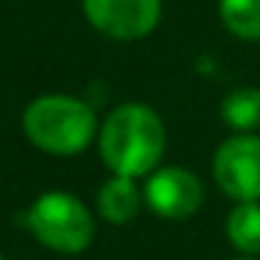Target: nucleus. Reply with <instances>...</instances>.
I'll return each mask as SVG.
<instances>
[{
  "label": "nucleus",
  "instance_id": "nucleus-1",
  "mask_svg": "<svg viewBox=\"0 0 260 260\" xmlns=\"http://www.w3.org/2000/svg\"><path fill=\"white\" fill-rule=\"evenodd\" d=\"M168 146L165 123L146 104H123L112 109L98 132V151L118 176H146L157 171Z\"/></svg>",
  "mask_w": 260,
  "mask_h": 260
},
{
  "label": "nucleus",
  "instance_id": "nucleus-2",
  "mask_svg": "<svg viewBox=\"0 0 260 260\" xmlns=\"http://www.w3.org/2000/svg\"><path fill=\"white\" fill-rule=\"evenodd\" d=\"M23 132L31 146L56 157L84 151L98 135V118L90 104L73 95H40L25 107Z\"/></svg>",
  "mask_w": 260,
  "mask_h": 260
},
{
  "label": "nucleus",
  "instance_id": "nucleus-3",
  "mask_svg": "<svg viewBox=\"0 0 260 260\" xmlns=\"http://www.w3.org/2000/svg\"><path fill=\"white\" fill-rule=\"evenodd\" d=\"M25 224L40 243L64 254L81 252L95 238V221L90 210L64 190L42 193L25 213Z\"/></svg>",
  "mask_w": 260,
  "mask_h": 260
},
{
  "label": "nucleus",
  "instance_id": "nucleus-4",
  "mask_svg": "<svg viewBox=\"0 0 260 260\" xmlns=\"http://www.w3.org/2000/svg\"><path fill=\"white\" fill-rule=\"evenodd\" d=\"M213 176L235 202H260V137L246 132L224 140L213 157Z\"/></svg>",
  "mask_w": 260,
  "mask_h": 260
},
{
  "label": "nucleus",
  "instance_id": "nucleus-5",
  "mask_svg": "<svg viewBox=\"0 0 260 260\" xmlns=\"http://www.w3.org/2000/svg\"><path fill=\"white\" fill-rule=\"evenodd\" d=\"M90 25L112 40H143L162 17V0H81Z\"/></svg>",
  "mask_w": 260,
  "mask_h": 260
},
{
  "label": "nucleus",
  "instance_id": "nucleus-6",
  "mask_svg": "<svg viewBox=\"0 0 260 260\" xmlns=\"http://www.w3.org/2000/svg\"><path fill=\"white\" fill-rule=\"evenodd\" d=\"M143 199L159 218L185 221L202 207L204 185L193 171L182 165H168V168H157L148 174Z\"/></svg>",
  "mask_w": 260,
  "mask_h": 260
},
{
  "label": "nucleus",
  "instance_id": "nucleus-7",
  "mask_svg": "<svg viewBox=\"0 0 260 260\" xmlns=\"http://www.w3.org/2000/svg\"><path fill=\"white\" fill-rule=\"evenodd\" d=\"M143 207V193L137 190L132 176L115 174L98 190V213L109 224H129Z\"/></svg>",
  "mask_w": 260,
  "mask_h": 260
},
{
  "label": "nucleus",
  "instance_id": "nucleus-8",
  "mask_svg": "<svg viewBox=\"0 0 260 260\" xmlns=\"http://www.w3.org/2000/svg\"><path fill=\"white\" fill-rule=\"evenodd\" d=\"M226 238L243 254L260 252V202H238L226 218Z\"/></svg>",
  "mask_w": 260,
  "mask_h": 260
},
{
  "label": "nucleus",
  "instance_id": "nucleus-9",
  "mask_svg": "<svg viewBox=\"0 0 260 260\" xmlns=\"http://www.w3.org/2000/svg\"><path fill=\"white\" fill-rule=\"evenodd\" d=\"M221 118L238 135L254 132L260 126V90L257 87H238L221 101Z\"/></svg>",
  "mask_w": 260,
  "mask_h": 260
},
{
  "label": "nucleus",
  "instance_id": "nucleus-10",
  "mask_svg": "<svg viewBox=\"0 0 260 260\" xmlns=\"http://www.w3.org/2000/svg\"><path fill=\"white\" fill-rule=\"evenodd\" d=\"M224 28L238 40H260V0H218Z\"/></svg>",
  "mask_w": 260,
  "mask_h": 260
},
{
  "label": "nucleus",
  "instance_id": "nucleus-11",
  "mask_svg": "<svg viewBox=\"0 0 260 260\" xmlns=\"http://www.w3.org/2000/svg\"><path fill=\"white\" fill-rule=\"evenodd\" d=\"M238 260H254V257H252V254H243V257H238Z\"/></svg>",
  "mask_w": 260,
  "mask_h": 260
},
{
  "label": "nucleus",
  "instance_id": "nucleus-12",
  "mask_svg": "<svg viewBox=\"0 0 260 260\" xmlns=\"http://www.w3.org/2000/svg\"><path fill=\"white\" fill-rule=\"evenodd\" d=\"M0 260H6V257H3V254H0Z\"/></svg>",
  "mask_w": 260,
  "mask_h": 260
}]
</instances>
